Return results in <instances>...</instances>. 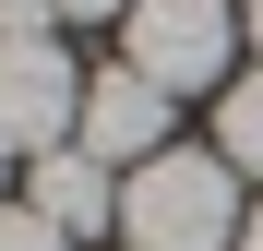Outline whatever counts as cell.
Instances as JSON below:
<instances>
[{
	"label": "cell",
	"mask_w": 263,
	"mask_h": 251,
	"mask_svg": "<svg viewBox=\"0 0 263 251\" xmlns=\"http://www.w3.org/2000/svg\"><path fill=\"white\" fill-rule=\"evenodd\" d=\"M120 239L132 251H239V167L203 144H167L120 180Z\"/></svg>",
	"instance_id": "1"
},
{
	"label": "cell",
	"mask_w": 263,
	"mask_h": 251,
	"mask_svg": "<svg viewBox=\"0 0 263 251\" xmlns=\"http://www.w3.org/2000/svg\"><path fill=\"white\" fill-rule=\"evenodd\" d=\"M228 48H239L228 0H132L120 12V72H144L156 96H192V84L228 96Z\"/></svg>",
	"instance_id": "2"
},
{
	"label": "cell",
	"mask_w": 263,
	"mask_h": 251,
	"mask_svg": "<svg viewBox=\"0 0 263 251\" xmlns=\"http://www.w3.org/2000/svg\"><path fill=\"white\" fill-rule=\"evenodd\" d=\"M84 120V72L60 36H24V48H0V156H60Z\"/></svg>",
	"instance_id": "3"
},
{
	"label": "cell",
	"mask_w": 263,
	"mask_h": 251,
	"mask_svg": "<svg viewBox=\"0 0 263 251\" xmlns=\"http://www.w3.org/2000/svg\"><path fill=\"white\" fill-rule=\"evenodd\" d=\"M72 144L96 156V167H144V156H167V96H156L144 72H96V84H84Z\"/></svg>",
	"instance_id": "4"
},
{
	"label": "cell",
	"mask_w": 263,
	"mask_h": 251,
	"mask_svg": "<svg viewBox=\"0 0 263 251\" xmlns=\"http://www.w3.org/2000/svg\"><path fill=\"white\" fill-rule=\"evenodd\" d=\"M36 216H48L60 239H96V227H120V180H108V167L96 156H84V144H60V156H36Z\"/></svg>",
	"instance_id": "5"
},
{
	"label": "cell",
	"mask_w": 263,
	"mask_h": 251,
	"mask_svg": "<svg viewBox=\"0 0 263 251\" xmlns=\"http://www.w3.org/2000/svg\"><path fill=\"white\" fill-rule=\"evenodd\" d=\"M215 144H228L239 180H263V72H239L228 96H215Z\"/></svg>",
	"instance_id": "6"
},
{
	"label": "cell",
	"mask_w": 263,
	"mask_h": 251,
	"mask_svg": "<svg viewBox=\"0 0 263 251\" xmlns=\"http://www.w3.org/2000/svg\"><path fill=\"white\" fill-rule=\"evenodd\" d=\"M0 251H72V239L36 216V203H0Z\"/></svg>",
	"instance_id": "7"
},
{
	"label": "cell",
	"mask_w": 263,
	"mask_h": 251,
	"mask_svg": "<svg viewBox=\"0 0 263 251\" xmlns=\"http://www.w3.org/2000/svg\"><path fill=\"white\" fill-rule=\"evenodd\" d=\"M60 24H108V12H132V0H48Z\"/></svg>",
	"instance_id": "8"
},
{
	"label": "cell",
	"mask_w": 263,
	"mask_h": 251,
	"mask_svg": "<svg viewBox=\"0 0 263 251\" xmlns=\"http://www.w3.org/2000/svg\"><path fill=\"white\" fill-rule=\"evenodd\" d=\"M239 48H263V0H239Z\"/></svg>",
	"instance_id": "9"
},
{
	"label": "cell",
	"mask_w": 263,
	"mask_h": 251,
	"mask_svg": "<svg viewBox=\"0 0 263 251\" xmlns=\"http://www.w3.org/2000/svg\"><path fill=\"white\" fill-rule=\"evenodd\" d=\"M239 251H263V203H251V216H239Z\"/></svg>",
	"instance_id": "10"
},
{
	"label": "cell",
	"mask_w": 263,
	"mask_h": 251,
	"mask_svg": "<svg viewBox=\"0 0 263 251\" xmlns=\"http://www.w3.org/2000/svg\"><path fill=\"white\" fill-rule=\"evenodd\" d=\"M0 167H12V156H0Z\"/></svg>",
	"instance_id": "11"
}]
</instances>
